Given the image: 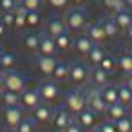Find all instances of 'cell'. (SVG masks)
<instances>
[{
	"label": "cell",
	"instance_id": "obj_51",
	"mask_svg": "<svg viewBox=\"0 0 132 132\" xmlns=\"http://www.w3.org/2000/svg\"><path fill=\"white\" fill-rule=\"evenodd\" d=\"M6 132H16V130H13V128H7V130H6Z\"/></svg>",
	"mask_w": 132,
	"mask_h": 132
},
{
	"label": "cell",
	"instance_id": "obj_35",
	"mask_svg": "<svg viewBox=\"0 0 132 132\" xmlns=\"http://www.w3.org/2000/svg\"><path fill=\"white\" fill-rule=\"evenodd\" d=\"M18 6H22L26 11H38L42 0H18Z\"/></svg>",
	"mask_w": 132,
	"mask_h": 132
},
{
	"label": "cell",
	"instance_id": "obj_42",
	"mask_svg": "<svg viewBox=\"0 0 132 132\" xmlns=\"http://www.w3.org/2000/svg\"><path fill=\"white\" fill-rule=\"evenodd\" d=\"M71 2H72L76 7H81V6H85V4H87V0H71Z\"/></svg>",
	"mask_w": 132,
	"mask_h": 132
},
{
	"label": "cell",
	"instance_id": "obj_40",
	"mask_svg": "<svg viewBox=\"0 0 132 132\" xmlns=\"http://www.w3.org/2000/svg\"><path fill=\"white\" fill-rule=\"evenodd\" d=\"M69 2L71 0H47V4L51 7H54V9H63V7H67Z\"/></svg>",
	"mask_w": 132,
	"mask_h": 132
},
{
	"label": "cell",
	"instance_id": "obj_21",
	"mask_svg": "<svg viewBox=\"0 0 132 132\" xmlns=\"http://www.w3.org/2000/svg\"><path fill=\"white\" fill-rule=\"evenodd\" d=\"M47 35H51L53 38L54 36H58V35H62L63 31H67V27H65V22L63 20H60V18H51L49 22H47Z\"/></svg>",
	"mask_w": 132,
	"mask_h": 132
},
{
	"label": "cell",
	"instance_id": "obj_22",
	"mask_svg": "<svg viewBox=\"0 0 132 132\" xmlns=\"http://www.w3.org/2000/svg\"><path fill=\"white\" fill-rule=\"evenodd\" d=\"M38 44H40V35H36V33L24 35V38H22V47L26 51H31V53H36Z\"/></svg>",
	"mask_w": 132,
	"mask_h": 132
},
{
	"label": "cell",
	"instance_id": "obj_15",
	"mask_svg": "<svg viewBox=\"0 0 132 132\" xmlns=\"http://www.w3.org/2000/svg\"><path fill=\"white\" fill-rule=\"evenodd\" d=\"M112 18H114V22H116L118 29H119V31H123V33H127V29L132 26V13H130V11H127L125 7H123V9H119V11H116Z\"/></svg>",
	"mask_w": 132,
	"mask_h": 132
},
{
	"label": "cell",
	"instance_id": "obj_33",
	"mask_svg": "<svg viewBox=\"0 0 132 132\" xmlns=\"http://www.w3.org/2000/svg\"><path fill=\"white\" fill-rule=\"evenodd\" d=\"M114 123H116L118 132H132V118L125 116V118H121V119H118Z\"/></svg>",
	"mask_w": 132,
	"mask_h": 132
},
{
	"label": "cell",
	"instance_id": "obj_7",
	"mask_svg": "<svg viewBox=\"0 0 132 132\" xmlns=\"http://www.w3.org/2000/svg\"><path fill=\"white\" fill-rule=\"evenodd\" d=\"M76 121L80 123V127H81L83 130H94V128H98V125H100V114L94 112L92 109L85 107V109L76 116Z\"/></svg>",
	"mask_w": 132,
	"mask_h": 132
},
{
	"label": "cell",
	"instance_id": "obj_44",
	"mask_svg": "<svg viewBox=\"0 0 132 132\" xmlns=\"http://www.w3.org/2000/svg\"><path fill=\"white\" fill-rule=\"evenodd\" d=\"M127 85H128V89L132 90V74H127Z\"/></svg>",
	"mask_w": 132,
	"mask_h": 132
},
{
	"label": "cell",
	"instance_id": "obj_30",
	"mask_svg": "<svg viewBox=\"0 0 132 132\" xmlns=\"http://www.w3.org/2000/svg\"><path fill=\"white\" fill-rule=\"evenodd\" d=\"M26 9L22 7V6H18L16 9H15V29H24V27H27L26 26Z\"/></svg>",
	"mask_w": 132,
	"mask_h": 132
},
{
	"label": "cell",
	"instance_id": "obj_20",
	"mask_svg": "<svg viewBox=\"0 0 132 132\" xmlns=\"http://www.w3.org/2000/svg\"><path fill=\"white\" fill-rule=\"evenodd\" d=\"M54 44H56V49H58V51L65 53V51H69V49L72 47L74 40H72V36L69 35V31H63L62 35L54 36Z\"/></svg>",
	"mask_w": 132,
	"mask_h": 132
},
{
	"label": "cell",
	"instance_id": "obj_39",
	"mask_svg": "<svg viewBox=\"0 0 132 132\" xmlns=\"http://www.w3.org/2000/svg\"><path fill=\"white\" fill-rule=\"evenodd\" d=\"M98 132H118V128H116V123L109 119L98 125Z\"/></svg>",
	"mask_w": 132,
	"mask_h": 132
},
{
	"label": "cell",
	"instance_id": "obj_37",
	"mask_svg": "<svg viewBox=\"0 0 132 132\" xmlns=\"http://www.w3.org/2000/svg\"><path fill=\"white\" fill-rule=\"evenodd\" d=\"M18 7L16 0H0V11L6 13V11H15Z\"/></svg>",
	"mask_w": 132,
	"mask_h": 132
},
{
	"label": "cell",
	"instance_id": "obj_46",
	"mask_svg": "<svg viewBox=\"0 0 132 132\" xmlns=\"http://www.w3.org/2000/svg\"><path fill=\"white\" fill-rule=\"evenodd\" d=\"M4 90V83H2V76H0V92Z\"/></svg>",
	"mask_w": 132,
	"mask_h": 132
},
{
	"label": "cell",
	"instance_id": "obj_34",
	"mask_svg": "<svg viewBox=\"0 0 132 132\" xmlns=\"http://www.w3.org/2000/svg\"><path fill=\"white\" fill-rule=\"evenodd\" d=\"M0 63H2V67H4L6 71H11V69L15 67V63H16V58H15V54H11V53H4L2 58H0Z\"/></svg>",
	"mask_w": 132,
	"mask_h": 132
},
{
	"label": "cell",
	"instance_id": "obj_26",
	"mask_svg": "<svg viewBox=\"0 0 132 132\" xmlns=\"http://www.w3.org/2000/svg\"><path fill=\"white\" fill-rule=\"evenodd\" d=\"M118 101H119V103H123L125 107L132 105V90L128 89V85H127V83H125V85H121V87H118Z\"/></svg>",
	"mask_w": 132,
	"mask_h": 132
},
{
	"label": "cell",
	"instance_id": "obj_27",
	"mask_svg": "<svg viewBox=\"0 0 132 132\" xmlns=\"http://www.w3.org/2000/svg\"><path fill=\"white\" fill-rule=\"evenodd\" d=\"M118 69L123 74H132V54H121L118 58Z\"/></svg>",
	"mask_w": 132,
	"mask_h": 132
},
{
	"label": "cell",
	"instance_id": "obj_31",
	"mask_svg": "<svg viewBox=\"0 0 132 132\" xmlns=\"http://www.w3.org/2000/svg\"><path fill=\"white\" fill-rule=\"evenodd\" d=\"M42 24V16L38 11H27L26 13V26L27 27H38Z\"/></svg>",
	"mask_w": 132,
	"mask_h": 132
},
{
	"label": "cell",
	"instance_id": "obj_28",
	"mask_svg": "<svg viewBox=\"0 0 132 132\" xmlns=\"http://www.w3.org/2000/svg\"><path fill=\"white\" fill-rule=\"evenodd\" d=\"M101 26H103V31H105V36L107 38H114L116 35H118V26H116V22H114V18H105L103 22H101Z\"/></svg>",
	"mask_w": 132,
	"mask_h": 132
},
{
	"label": "cell",
	"instance_id": "obj_24",
	"mask_svg": "<svg viewBox=\"0 0 132 132\" xmlns=\"http://www.w3.org/2000/svg\"><path fill=\"white\" fill-rule=\"evenodd\" d=\"M0 101H2V105H4V107L20 105V94H18V92H13V90L4 89L2 92H0Z\"/></svg>",
	"mask_w": 132,
	"mask_h": 132
},
{
	"label": "cell",
	"instance_id": "obj_32",
	"mask_svg": "<svg viewBox=\"0 0 132 132\" xmlns=\"http://www.w3.org/2000/svg\"><path fill=\"white\" fill-rule=\"evenodd\" d=\"M101 4H103L105 9L116 13V11H119V9L125 7V0H101Z\"/></svg>",
	"mask_w": 132,
	"mask_h": 132
},
{
	"label": "cell",
	"instance_id": "obj_3",
	"mask_svg": "<svg viewBox=\"0 0 132 132\" xmlns=\"http://www.w3.org/2000/svg\"><path fill=\"white\" fill-rule=\"evenodd\" d=\"M63 22H65L67 31H81V29L87 26V16H85V13H83L81 9L74 7V9L67 11Z\"/></svg>",
	"mask_w": 132,
	"mask_h": 132
},
{
	"label": "cell",
	"instance_id": "obj_43",
	"mask_svg": "<svg viewBox=\"0 0 132 132\" xmlns=\"http://www.w3.org/2000/svg\"><path fill=\"white\" fill-rule=\"evenodd\" d=\"M6 31H7V27L2 24V20H0V38H4V35H6Z\"/></svg>",
	"mask_w": 132,
	"mask_h": 132
},
{
	"label": "cell",
	"instance_id": "obj_4",
	"mask_svg": "<svg viewBox=\"0 0 132 132\" xmlns=\"http://www.w3.org/2000/svg\"><path fill=\"white\" fill-rule=\"evenodd\" d=\"M89 67L81 62H74V63H69V80L74 83V85H83L89 81Z\"/></svg>",
	"mask_w": 132,
	"mask_h": 132
},
{
	"label": "cell",
	"instance_id": "obj_16",
	"mask_svg": "<svg viewBox=\"0 0 132 132\" xmlns=\"http://www.w3.org/2000/svg\"><path fill=\"white\" fill-rule=\"evenodd\" d=\"M105 116H107V119H110V121H118V119H121V118H125V116H128V112H127V107L123 105V103H114V105H109L107 107V110H105Z\"/></svg>",
	"mask_w": 132,
	"mask_h": 132
},
{
	"label": "cell",
	"instance_id": "obj_18",
	"mask_svg": "<svg viewBox=\"0 0 132 132\" xmlns=\"http://www.w3.org/2000/svg\"><path fill=\"white\" fill-rule=\"evenodd\" d=\"M87 36L94 42V44H101L103 40H107L105 36V31H103V26L101 22H96V24H90L87 27Z\"/></svg>",
	"mask_w": 132,
	"mask_h": 132
},
{
	"label": "cell",
	"instance_id": "obj_45",
	"mask_svg": "<svg viewBox=\"0 0 132 132\" xmlns=\"http://www.w3.org/2000/svg\"><path fill=\"white\" fill-rule=\"evenodd\" d=\"M127 36H128V40H132V26L127 29Z\"/></svg>",
	"mask_w": 132,
	"mask_h": 132
},
{
	"label": "cell",
	"instance_id": "obj_12",
	"mask_svg": "<svg viewBox=\"0 0 132 132\" xmlns=\"http://www.w3.org/2000/svg\"><path fill=\"white\" fill-rule=\"evenodd\" d=\"M56 44H54V38L51 35H42L40 36V44H38V56H54L56 54Z\"/></svg>",
	"mask_w": 132,
	"mask_h": 132
},
{
	"label": "cell",
	"instance_id": "obj_10",
	"mask_svg": "<svg viewBox=\"0 0 132 132\" xmlns=\"http://www.w3.org/2000/svg\"><path fill=\"white\" fill-rule=\"evenodd\" d=\"M40 103H42V98L38 89H24L20 92V107H24L26 110H33Z\"/></svg>",
	"mask_w": 132,
	"mask_h": 132
},
{
	"label": "cell",
	"instance_id": "obj_47",
	"mask_svg": "<svg viewBox=\"0 0 132 132\" xmlns=\"http://www.w3.org/2000/svg\"><path fill=\"white\" fill-rule=\"evenodd\" d=\"M4 72H6V69H4V67H2V63H0V76H2V74H4Z\"/></svg>",
	"mask_w": 132,
	"mask_h": 132
},
{
	"label": "cell",
	"instance_id": "obj_5",
	"mask_svg": "<svg viewBox=\"0 0 132 132\" xmlns=\"http://www.w3.org/2000/svg\"><path fill=\"white\" fill-rule=\"evenodd\" d=\"M85 103H87L89 109H92V110L98 112L100 116L105 114V110H107V105H105V101H103V98H101L98 87H92V89L85 90Z\"/></svg>",
	"mask_w": 132,
	"mask_h": 132
},
{
	"label": "cell",
	"instance_id": "obj_6",
	"mask_svg": "<svg viewBox=\"0 0 132 132\" xmlns=\"http://www.w3.org/2000/svg\"><path fill=\"white\" fill-rule=\"evenodd\" d=\"M72 114L65 109V107H62V109H56V110H53V118H51V125H53V128L56 130V132H63L69 125H71V121H72Z\"/></svg>",
	"mask_w": 132,
	"mask_h": 132
},
{
	"label": "cell",
	"instance_id": "obj_52",
	"mask_svg": "<svg viewBox=\"0 0 132 132\" xmlns=\"http://www.w3.org/2000/svg\"><path fill=\"white\" fill-rule=\"evenodd\" d=\"M96 132H98V130H96Z\"/></svg>",
	"mask_w": 132,
	"mask_h": 132
},
{
	"label": "cell",
	"instance_id": "obj_25",
	"mask_svg": "<svg viewBox=\"0 0 132 132\" xmlns=\"http://www.w3.org/2000/svg\"><path fill=\"white\" fill-rule=\"evenodd\" d=\"M103 56H105L103 47H100L98 44H94V45H92V49H90V51H89V54H87V58H89V65H90V67L100 65V62L103 60Z\"/></svg>",
	"mask_w": 132,
	"mask_h": 132
},
{
	"label": "cell",
	"instance_id": "obj_50",
	"mask_svg": "<svg viewBox=\"0 0 132 132\" xmlns=\"http://www.w3.org/2000/svg\"><path fill=\"white\" fill-rule=\"evenodd\" d=\"M128 51H130V54H132V40H130V45H128Z\"/></svg>",
	"mask_w": 132,
	"mask_h": 132
},
{
	"label": "cell",
	"instance_id": "obj_48",
	"mask_svg": "<svg viewBox=\"0 0 132 132\" xmlns=\"http://www.w3.org/2000/svg\"><path fill=\"white\" fill-rule=\"evenodd\" d=\"M4 53H6V51H4V47L0 45V58H2V54H4Z\"/></svg>",
	"mask_w": 132,
	"mask_h": 132
},
{
	"label": "cell",
	"instance_id": "obj_23",
	"mask_svg": "<svg viewBox=\"0 0 132 132\" xmlns=\"http://www.w3.org/2000/svg\"><path fill=\"white\" fill-rule=\"evenodd\" d=\"M51 78H54V81H65L69 80V63L67 62H58Z\"/></svg>",
	"mask_w": 132,
	"mask_h": 132
},
{
	"label": "cell",
	"instance_id": "obj_36",
	"mask_svg": "<svg viewBox=\"0 0 132 132\" xmlns=\"http://www.w3.org/2000/svg\"><path fill=\"white\" fill-rule=\"evenodd\" d=\"M0 20H2V24H4L7 29H9V27H15V11H6V13H2Z\"/></svg>",
	"mask_w": 132,
	"mask_h": 132
},
{
	"label": "cell",
	"instance_id": "obj_29",
	"mask_svg": "<svg viewBox=\"0 0 132 132\" xmlns=\"http://www.w3.org/2000/svg\"><path fill=\"white\" fill-rule=\"evenodd\" d=\"M100 67L110 74V72H114V71L118 69V60H116L114 56H110V54H105V56H103V60L100 62Z\"/></svg>",
	"mask_w": 132,
	"mask_h": 132
},
{
	"label": "cell",
	"instance_id": "obj_38",
	"mask_svg": "<svg viewBox=\"0 0 132 132\" xmlns=\"http://www.w3.org/2000/svg\"><path fill=\"white\" fill-rule=\"evenodd\" d=\"M16 132H35V123L31 121V119H22L20 121V125L16 127Z\"/></svg>",
	"mask_w": 132,
	"mask_h": 132
},
{
	"label": "cell",
	"instance_id": "obj_2",
	"mask_svg": "<svg viewBox=\"0 0 132 132\" xmlns=\"http://www.w3.org/2000/svg\"><path fill=\"white\" fill-rule=\"evenodd\" d=\"M63 107L76 118V116L87 107V103H85V92H81V90H72V92H69L67 98H65Z\"/></svg>",
	"mask_w": 132,
	"mask_h": 132
},
{
	"label": "cell",
	"instance_id": "obj_49",
	"mask_svg": "<svg viewBox=\"0 0 132 132\" xmlns=\"http://www.w3.org/2000/svg\"><path fill=\"white\" fill-rule=\"evenodd\" d=\"M125 4H127V6H130V7H132V0H125Z\"/></svg>",
	"mask_w": 132,
	"mask_h": 132
},
{
	"label": "cell",
	"instance_id": "obj_17",
	"mask_svg": "<svg viewBox=\"0 0 132 132\" xmlns=\"http://www.w3.org/2000/svg\"><path fill=\"white\" fill-rule=\"evenodd\" d=\"M74 49H76V53L78 54H89V51L92 49V45H94V42L87 36V35H78L76 38H74Z\"/></svg>",
	"mask_w": 132,
	"mask_h": 132
},
{
	"label": "cell",
	"instance_id": "obj_11",
	"mask_svg": "<svg viewBox=\"0 0 132 132\" xmlns=\"http://www.w3.org/2000/svg\"><path fill=\"white\" fill-rule=\"evenodd\" d=\"M31 116H33V121L38 123V125H45V123H51V118H53V109L49 103L42 101L38 107H35L31 110Z\"/></svg>",
	"mask_w": 132,
	"mask_h": 132
},
{
	"label": "cell",
	"instance_id": "obj_9",
	"mask_svg": "<svg viewBox=\"0 0 132 132\" xmlns=\"http://www.w3.org/2000/svg\"><path fill=\"white\" fill-rule=\"evenodd\" d=\"M38 92H40V98H42V101H45V103H53V101H56V100H58L60 89H58L56 81L45 80V81H42V83H40V87H38Z\"/></svg>",
	"mask_w": 132,
	"mask_h": 132
},
{
	"label": "cell",
	"instance_id": "obj_13",
	"mask_svg": "<svg viewBox=\"0 0 132 132\" xmlns=\"http://www.w3.org/2000/svg\"><path fill=\"white\" fill-rule=\"evenodd\" d=\"M56 63H58V60H56L54 56H38V60H36V69H38V72H40L42 76L49 78V76L53 74Z\"/></svg>",
	"mask_w": 132,
	"mask_h": 132
},
{
	"label": "cell",
	"instance_id": "obj_14",
	"mask_svg": "<svg viewBox=\"0 0 132 132\" xmlns=\"http://www.w3.org/2000/svg\"><path fill=\"white\" fill-rule=\"evenodd\" d=\"M107 80H109V72L107 71H103L100 65H96V67H92L90 69V72H89V81L92 83V87H103V85H107Z\"/></svg>",
	"mask_w": 132,
	"mask_h": 132
},
{
	"label": "cell",
	"instance_id": "obj_8",
	"mask_svg": "<svg viewBox=\"0 0 132 132\" xmlns=\"http://www.w3.org/2000/svg\"><path fill=\"white\" fill-rule=\"evenodd\" d=\"M4 123L7 128L16 130V127L20 125V121L24 119V112L20 105H11V107H4Z\"/></svg>",
	"mask_w": 132,
	"mask_h": 132
},
{
	"label": "cell",
	"instance_id": "obj_1",
	"mask_svg": "<svg viewBox=\"0 0 132 132\" xmlns=\"http://www.w3.org/2000/svg\"><path fill=\"white\" fill-rule=\"evenodd\" d=\"M2 83H4V89L7 90H13V92H22L26 89V78L22 72H16V71H6L2 74Z\"/></svg>",
	"mask_w": 132,
	"mask_h": 132
},
{
	"label": "cell",
	"instance_id": "obj_19",
	"mask_svg": "<svg viewBox=\"0 0 132 132\" xmlns=\"http://www.w3.org/2000/svg\"><path fill=\"white\" fill-rule=\"evenodd\" d=\"M100 94H101V98H103V101H105L107 107L118 103V87H114V85H103V87H100Z\"/></svg>",
	"mask_w": 132,
	"mask_h": 132
},
{
	"label": "cell",
	"instance_id": "obj_41",
	"mask_svg": "<svg viewBox=\"0 0 132 132\" xmlns=\"http://www.w3.org/2000/svg\"><path fill=\"white\" fill-rule=\"evenodd\" d=\"M63 132H83V128L80 127V123H78V121H74V119H72V121H71V125H69Z\"/></svg>",
	"mask_w": 132,
	"mask_h": 132
}]
</instances>
